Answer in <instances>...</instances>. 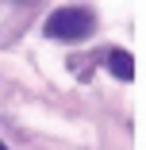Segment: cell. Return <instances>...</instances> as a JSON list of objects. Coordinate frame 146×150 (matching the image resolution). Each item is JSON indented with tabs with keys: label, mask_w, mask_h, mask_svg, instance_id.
<instances>
[{
	"label": "cell",
	"mask_w": 146,
	"mask_h": 150,
	"mask_svg": "<svg viewBox=\"0 0 146 150\" xmlns=\"http://www.w3.org/2000/svg\"><path fill=\"white\" fill-rule=\"evenodd\" d=\"M46 39H58V42H85L92 35V12L85 8H58L50 19H46Z\"/></svg>",
	"instance_id": "1"
},
{
	"label": "cell",
	"mask_w": 146,
	"mask_h": 150,
	"mask_svg": "<svg viewBox=\"0 0 146 150\" xmlns=\"http://www.w3.org/2000/svg\"><path fill=\"white\" fill-rule=\"evenodd\" d=\"M108 66H111V73L119 77V81H131V77H135V62H131L127 50H111V54H108Z\"/></svg>",
	"instance_id": "2"
},
{
	"label": "cell",
	"mask_w": 146,
	"mask_h": 150,
	"mask_svg": "<svg viewBox=\"0 0 146 150\" xmlns=\"http://www.w3.org/2000/svg\"><path fill=\"white\" fill-rule=\"evenodd\" d=\"M0 150H4V146H0Z\"/></svg>",
	"instance_id": "3"
}]
</instances>
